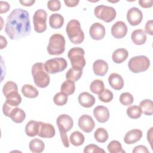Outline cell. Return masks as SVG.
<instances>
[{
    "label": "cell",
    "mask_w": 153,
    "mask_h": 153,
    "mask_svg": "<svg viewBox=\"0 0 153 153\" xmlns=\"http://www.w3.org/2000/svg\"><path fill=\"white\" fill-rule=\"evenodd\" d=\"M142 12L137 7L130 8L127 13V20L131 26H137L142 21Z\"/></svg>",
    "instance_id": "obj_11"
},
{
    "label": "cell",
    "mask_w": 153,
    "mask_h": 153,
    "mask_svg": "<svg viewBox=\"0 0 153 153\" xmlns=\"http://www.w3.org/2000/svg\"><path fill=\"white\" fill-rule=\"evenodd\" d=\"M65 50V37L59 33L52 35L47 48V52L50 55H60Z\"/></svg>",
    "instance_id": "obj_5"
},
{
    "label": "cell",
    "mask_w": 153,
    "mask_h": 153,
    "mask_svg": "<svg viewBox=\"0 0 153 153\" xmlns=\"http://www.w3.org/2000/svg\"><path fill=\"white\" fill-rule=\"evenodd\" d=\"M139 106L143 112L146 115H152L153 114L152 101L151 99H145L140 102Z\"/></svg>",
    "instance_id": "obj_31"
},
{
    "label": "cell",
    "mask_w": 153,
    "mask_h": 153,
    "mask_svg": "<svg viewBox=\"0 0 153 153\" xmlns=\"http://www.w3.org/2000/svg\"><path fill=\"white\" fill-rule=\"evenodd\" d=\"M96 140L99 143H105L108 139V133L106 129L102 127L97 128L94 133Z\"/></svg>",
    "instance_id": "obj_32"
},
{
    "label": "cell",
    "mask_w": 153,
    "mask_h": 153,
    "mask_svg": "<svg viewBox=\"0 0 153 153\" xmlns=\"http://www.w3.org/2000/svg\"><path fill=\"white\" fill-rule=\"evenodd\" d=\"M94 16L105 22L109 23L113 21L117 16V13L112 7L100 5L95 7Z\"/></svg>",
    "instance_id": "obj_8"
},
{
    "label": "cell",
    "mask_w": 153,
    "mask_h": 153,
    "mask_svg": "<svg viewBox=\"0 0 153 153\" xmlns=\"http://www.w3.org/2000/svg\"><path fill=\"white\" fill-rule=\"evenodd\" d=\"M79 127L85 133H90L94 128L95 123L92 117L88 115H82L78 119Z\"/></svg>",
    "instance_id": "obj_12"
},
{
    "label": "cell",
    "mask_w": 153,
    "mask_h": 153,
    "mask_svg": "<svg viewBox=\"0 0 153 153\" xmlns=\"http://www.w3.org/2000/svg\"><path fill=\"white\" fill-rule=\"evenodd\" d=\"M98 97L100 101L105 103H108L113 99L114 95L111 90L104 89L100 94H99Z\"/></svg>",
    "instance_id": "obj_40"
},
{
    "label": "cell",
    "mask_w": 153,
    "mask_h": 153,
    "mask_svg": "<svg viewBox=\"0 0 153 153\" xmlns=\"http://www.w3.org/2000/svg\"><path fill=\"white\" fill-rule=\"evenodd\" d=\"M66 32L70 41L74 44H79L84 39V33L81 29L80 22L75 19L71 20L67 24Z\"/></svg>",
    "instance_id": "obj_4"
},
{
    "label": "cell",
    "mask_w": 153,
    "mask_h": 153,
    "mask_svg": "<svg viewBox=\"0 0 153 153\" xmlns=\"http://www.w3.org/2000/svg\"><path fill=\"white\" fill-rule=\"evenodd\" d=\"M1 49H2L5 48L7 45V41L5 38H4L2 35H1Z\"/></svg>",
    "instance_id": "obj_50"
},
{
    "label": "cell",
    "mask_w": 153,
    "mask_h": 153,
    "mask_svg": "<svg viewBox=\"0 0 153 153\" xmlns=\"http://www.w3.org/2000/svg\"><path fill=\"white\" fill-rule=\"evenodd\" d=\"M150 60L145 56L140 55L131 58L128 63L130 71L137 74L146 71L150 66Z\"/></svg>",
    "instance_id": "obj_6"
},
{
    "label": "cell",
    "mask_w": 153,
    "mask_h": 153,
    "mask_svg": "<svg viewBox=\"0 0 153 153\" xmlns=\"http://www.w3.org/2000/svg\"><path fill=\"white\" fill-rule=\"evenodd\" d=\"M140 7L145 8H150L152 6L153 1L152 0H140L138 2Z\"/></svg>",
    "instance_id": "obj_46"
},
{
    "label": "cell",
    "mask_w": 153,
    "mask_h": 153,
    "mask_svg": "<svg viewBox=\"0 0 153 153\" xmlns=\"http://www.w3.org/2000/svg\"><path fill=\"white\" fill-rule=\"evenodd\" d=\"M108 64L102 59L96 60L93 64V70L96 75L103 76L106 74L108 71Z\"/></svg>",
    "instance_id": "obj_18"
},
{
    "label": "cell",
    "mask_w": 153,
    "mask_h": 153,
    "mask_svg": "<svg viewBox=\"0 0 153 153\" xmlns=\"http://www.w3.org/2000/svg\"><path fill=\"white\" fill-rule=\"evenodd\" d=\"M128 52L125 48H118L112 54V59L115 63H121L128 57Z\"/></svg>",
    "instance_id": "obj_24"
},
{
    "label": "cell",
    "mask_w": 153,
    "mask_h": 153,
    "mask_svg": "<svg viewBox=\"0 0 153 153\" xmlns=\"http://www.w3.org/2000/svg\"><path fill=\"white\" fill-rule=\"evenodd\" d=\"M68 95L62 92H59L54 95L53 97V102L54 104H56L57 106L65 105L68 102Z\"/></svg>",
    "instance_id": "obj_37"
},
{
    "label": "cell",
    "mask_w": 153,
    "mask_h": 153,
    "mask_svg": "<svg viewBox=\"0 0 153 153\" xmlns=\"http://www.w3.org/2000/svg\"><path fill=\"white\" fill-rule=\"evenodd\" d=\"M75 90V82L69 79L65 80L62 84L60 91L62 93L69 96L72 94Z\"/></svg>",
    "instance_id": "obj_30"
},
{
    "label": "cell",
    "mask_w": 153,
    "mask_h": 153,
    "mask_svg": "<svg viewBox=\"0 0 153 153\" xmlns=\"http://www.w3.org/2000/svg\"><path fill=\"white\" fill-rule=\"evenodd\" d=\"M142 131L137 128L129 130L126 133L124 137V142L128 145L133 144L139 140L142 137Z\"/></svg>",
    "instance_id": "obj_17"
},
{
    "label": "cell",
    "mask_w": 153,
    "mask_h": 153,
    "mask_svg": "<svg viewBox=\"0 0 153 153\" xmlns=\"http://www.w3.org/2000/svg\"><path fill=\"white\" fill-rule=\"evenodd\" d=\"M127 30V26L124 22L118 21L112 25L111 27V33L114 38L121 39L126 35Z\"/></svg>",
    "instance_id": "obj_14"
},
{
    "label": "cell",
    "mask_w": 153,
    "mask_h": 153,
    "mask_svg": "<svg viewBox=\"0 0 153 153\" xmlns=\"http://www.w3.org/2000/svg\"><path fill=\"white\" fill-rule=\"evenodd\" d=\"M108 82L110 86L115 90L122 89L124 84L122 76L117 73H112L109 75L108 77Z\"/></svg>",
    "instance_id": "obj_20"
},
{
    "label": "cell",
    "mask_w": 153,
    "mask_h": 153,
    "mask_svg": "<svg viewBox=\"0 0 153 153\" xmlns=\"http://www.w3.org/2000/svg\"><path fill=\"white\" fill-rule=\"evenodd\" d=\"M152 129H153V128L151 127L150 129L147 132V140L150 143V145H151V148H152Z\"/></svg>",
    "instance_id": "obj_49"
},
{
    "label": "cell",
    "mask_w": 153,
    "mask_h": 153,
    "mask_svg": "<svg viewBox=\"0 0 153 153\" xmlns=\"http://www.w3.org/2000/svg\"><path fill=\"white\" fill-rule=\"evenodd\" d=\"M68 66L66 59L62 57H55L47 60L44 63L45 71L50 74H55L64 71Z\"/></svg>",
    "instance_id": "obj_9"
},
{
    "label": "cell",
    "mask_w": 153,
    "mask_h": 153,
    "mask_svg": "<svg viewBox=\"0 0 153 153\" xmlns=\"http://www.w3.org/2000/svg\"><path fill=\"white\" fill-rule=\"evenodd\" d=\"M146 34L142 29H136L132 32L131 39L133 42L136 45H143L146 41Z\"/></svg>",
    "instance_id": "obj_22"
},
{
    "label": "cell",
    "mask_w": 153,
    "mask_h": 153,
    "mask_svg": "<svg viewBox=\"0 0 153 153\" xmlns=\"http://www.w3.org/2000/svg\"><path fill=\"white\" fill-rule=\"evenodd\" d=\"M93 115L97 121L100 123H104L109 118V111L108 109L102 105L96 106L93 109Z\"/></svg>",
    "instance_id": "obj_15"
},
{
    "label": "cell",
    "mask_w": 153,
    "mask_h": 153,
    "mask_svg": "<svg viewBox=\"0 0 153 153\" xmlns=\"http://www.w3.org/2000/svg\"><path fill=\"white\" fill-rule=\"evenodd\" d=\"M22 93L25 97L31 99L36 97L39 94L38 90L30 84L23 85L22 88Z\"/></svg>",
    "instance_id": "obj_28"
},
{
    "label": "cell",
    "mask_w": 153,
    "mask_h": 153,
    "mask_svg": "<svg viewBox=\"0 0 153 153\" xmlns=\"http://www.w3.org/2000/svg\"><path fill=\"white\" fill-rule=\"evenodd\" d=\"M120 103L124 106H128L133 103L134 99L131 94L128 92L123 93L119 98Z\"/></svg>",
    "instance_id": "obj_39"
},
{
    "label": "cell",
    "mask_w": 153,
    "mask_h": 153,
    "mask_svg": "<svg viewBox=\"0 0 153 153\" xmlns=\"http://www.w3.org/2000/svg\"><path fill=\"white\" fill-rule=\"evenodd\" d=\"M90 89L91 91L94 94H100L104 88V83L102 80L94 79L90 84Z\"/></svg>",
    "instance_id": "obj_36"
},
{
    "label": "cell",
    "mask_w": 153,
    "mask_h": 153,
    "mask_svg": "<svg viewBox=\"0 0 153 153\" xmlns=\"http://www.w3.org/2000/svg\"><path fill=\"white\" fill-rule=\"evenodd\" d=\"M5 103L11 108L17 107L22 102V97L18 91H13L10 93L5 96Z\"/></svg>",
    "instance_id": "obj_21"
},
{
    "label": "cell",
    "mask_w": 153,
    "mask_h": 153,
    "mask_svg": "<svg viewBox=\"0 0 153 153\" xmlns=\"http://www.w3.org/2000/svg\"><path fill=\"white\" fill-rule=\"evenodd\" d=\"M79 1V0H65L64 2L65 5L69 7H74L76 6Z\"/></svg>",
    "instance_id": "obj_47"
},
{
    "label": "cell",
    "mask_w": 153,
    "mask_h": 153,
    "mask_svg": "<svg viewBox=\"0 0 153 153\" xmlns=\"http://www.w3.org/2000/svg\"><path fill=\"white\" fill-rule=\"evenodd\" d=\"M47 7L51 11H59L61 8V3L59 0H50L47 2Z\"/></svg>",
    "instance_id": "obj_42"
},
{
    "label": "cell",
    "mask_w": 153,
    "mask_h": 153,
    "mask_svg": "<svg viewBox=\"0 0 153 153\" xmlns=\"http://www.w3.org/2000/svg\"><path fill=\"white\" fill-rule=\"evenodd\" d=\"M19 2L22 5H23L24 6L30 7V6H32L35 3V1H34V0H23V1L20 0Z\"/></svg>",
    "instance_id": "obj_48"
},
{
    "label": "cell",
    "mask_w": 153,
    "mask_h": 153,
    "mask_svg": "<svg viewBox=\"0 0 153 153\" xmlns=\"http://www.w3.org/2000/svg\"><path fill=\"white\" fill-rule=\"evenodd\" d=\"M108 150L111 153H124L121 143L118 140H112L107 146Z\"/></svg>",
    "instance_id": "obj_35"
},
{
    "label": "cell",
    "mask_w": 153,
    "mask_h": 153,
    "mask_svg": "<svg viewBox=\"0 0 153 153\" xmlns=\"http://www.w3.org/2000/svg\"><path fill=\"white\" fill-rule=\"evenodd\" d=\"M13 91H18V87L16 83H15L13 81H7L3 87L2 88V92L4 95L5 96L10 93L13 92Z\"/></svg>",
    "instance_id": "obj_38"
},
{
    "label": "cell",
    "mask_w": 153,
    "mask_h": 153,
    "mask_svg": "<svg viewBox=\"0 0 153 153\" xmlns=\"http://www.w3.org/2000/svg\"><path fill=\"white\" fill-rule=\"evenodd\" d=\"M83 152L84 153H105V151L102 148H99L97 145L94 144H90L87 145L84 149Z\"/></svg>",
    "instance_id": "obj_41"
},
{
    "label": "cell",
    "mask_w": 153,
    "mask_h": 153,
    "mask_svg": "<svg viewBox=\"0 0 153 153\" xmlns=\"http://www.w3.org/2000/svg\"><path fill=\"white\" fill-rule=\"evenodd\" d=\"M10 8V5L7 2L0 1V13H5L9 11Z\"/></svg>",
    "instance_id": "obj_44"
},
{
    "label": "cell",
    "mask_w": 153,
    "mask_h": 153,
    "mask_svg": "<svg viewBox=\"0 0 153 153\" xmlns=\"http://www.w3.org/2000/svg\"><path fill=\"white\" fill-rule=\"evenodd\" d=\"M84 136L79 131H74L71 134L69 137V140L71 143L75 146L82 145L84 142Z\"/></svg>",
    "instance_id": "obj_29"
},
{
    "label": "cell",
    "mask_w": 153,
    "mask_h": 153,
    "mask_svg": "<svg viewBox=\"0 0 153 153\" xmlns=\"http://www.w3.org/2000/svg\"><path fill=\"white\" fill-rule=\"evenodd\" d=\"M145 32L150 35H153V21L152 20H149L147 21L145 26Z\"/></svg>",
    "instance_id": "obj_43"
},
{
    "label": "cell",
    "mask_w": 153,
    "mask_h": 153,
    "mask_svg": "<svg viewBox=\"0 0 153 153\" xmlns=\"http://www.w3.org/2000/svg\"><path fill=\"white\" fill-rule=\"evenodd\" d=\"M56 124L58 127L62 142L65 147L69 146V142L66 133L72 129L74 126V121L71 117L66 114L60 115L57 120Z\"/></svg>",
    "instance_id": "obj_3"
},
{
    "label": "cell",
    "mask_w": 153,
    "mask_h": 153,
    "mask_svg": "<svg viewBox=\"0 0 153 153\" xmlns=\"http://www.w3.org/2000/svg\"><path fill=\"white\" fill-rule=\"evenodd\" d=\"M47 13L42 9L37 10L33 16L34 30L37 33H42L47 29Z\"/></svg>",
    "instance_id": "obj_10"
},
{
    "label": "cell",
    "mask_w": 153,
    "mask_h": 153,
    "mask_svg": "<svg viewBox=\"0 0 153 153\" xmlns=\"http://www.w3.org/2000/svg\"><path fill=\"white\" fill-rule=\"evenodd\" d=\"M149 153V151L147 148L144 145H138L136 146L133 150V153Z\"/></svg>",
    "instance_id": "obj_45"
},
{
    "label": "cell",
    "mask_w": 153,
    "mask_h": 153,
    "mask_svg": "<svg viewBox=\"0 0 153 153\" xmlns=\"http://www.w3.org/2000/svg\"><path fill=\"white\" fill-rule=\"evenodd\" d=\"M127 115L131 119H137L140 117L142 115V110L139 106L133 105L129 106L127 109Z\"/></svg>",
    "instance_id": "obj_34"
},
{
    "label": "cell",
    "mask_w": 153,
    "mask_h": 153,
    "mask_svg": "<svg viewBox=\"0 0 153 153\" xmlns=\"http://www.w3.org/2000/svg\"><path fill=\"white\" fill-rule=\"evenodd\" d=\"M82 74V69L71 68L66 72V79H69L75 82L81 78Z\"/></svg>",
    "instance_id": "obj_33"
},
{
    "label": "cell",
    "mask_w": 153,
    "mask_h": 153,
    "mask_svg": "<svg viewBox=\"0 0 153 153\" xmlns=\"http://www.w3.org/2000/svg\"><path fill=\"white\" fill-rule=\"evenodd\" d=\"M84 50L81 47H73L68 53V57L72 68L82 69L86 63L84 58Z\"/></svg>",
    "instance_id": "obj_7"
},
{
    "label": "cell",
    "mask_w": 153,
    "mask_h": 153,
    "mask_svg": "<svg viewBox=\"0 0 153 153\" xmlns=\"http://www.w3.org/2000/svg\"><path fill=\"white\" fill-rule=\"evenodd\" d=\"M78 100L82 106L87 108L93 106L96 102L94 97L88 92L80 93L78 96Z\"/></svg>",
    "instance_id": "obj_19"
},
{
    "label": "cell",
    "mask_w": 153,
    "mask_h": 153,
    "mask_svg": "<svg viewBox=\"0 0 153 153\" xmlns=\"http://www.w3.org/2000/svg\"><path fill=\"white\" fill-rule=\"evenodd\" d=\"M5 32L12 40L28 36L31 32L29 13L22 8L13 10L7 18Z\"/></svg>",
    "instance_id": "obj_1"
},
{
    "label": "cell",
    "mask_w": 153,
    "mask_h": 153,
    "mask_svg": "<svg viewBox=\"0 0 153 153\" xmlns=\"http://www.w3.org/2000/svg\"><path fill=\"white\" fill-rule=\"evenodd\" d=\"M89 33L93 39L97 41L103 39L105 36V27L100 23H94L90 27Z\"/></svg>",
    "instance_id": "obj_13"
},
{
    "label": "cell",
    "mask_w": 153,
    "mask_h": 153,
    "mask_svg": "<svg viewBox=\"0 0 153 153\" xmlns=\"http://www.w3.org/2000/svg\"><path fill=\"white\" fill-rule=\"evenodd\" d=\"M29 148L32 152L41 153L44 150L45 144L42 140L35 138L30 141Z\"/></svg>",
    "instance_id": "obj_27"
},
{
    "label": "cell",
    "mask_w": 153,
    "mask_h": 153,
    "mask_svg": "<svg viewBox=\"0 0 153 153\" xmlns=\"http://www.w3.org/2000/svg\"><path fill=\"white\" fill-rule=\"evenodd\" d=\"M35 84L39 88L47 87L50 81L48 73L45 71L44 64L41 62L35 63L31 70Z\"/></svg>",
    "instance_id": "obj_2"
},
{
    "label": "cell",
    "mask_w": 153,
    "mask_h": 153,
    "mask_svg": "<svg viewBox=\"0 0 153 153\" xmlns=\"http://www.w3.org/2000/svg\"><path fill=\"white\" fill-rule=\"evenodd\" d=\"M10 118L16 123H21L26 118V113L22 109L16 107L11 112Z\"/></svg>",
    "instance_id": "obj_26"
},
{
    "label": "cell",
    "mask_w": 153,
    "mask_h": 153,
    "mask_svg": "<svg viewBox=\"0 0 153 153\" xmlns=\"http://www.w3.org/2000/svg\"><path fill=\"white\" fill-rule=\"evenodd\" d=\"M64 23L63 17L59 13L52 14L49 17V25L53 29H60Z\"/></svg>",
    "instance_id": "obj_25"
},
{
    "label": "cell",
    "mask_w": 153,
    "mask_h": 153,
    "mask_svg": "<svg viewBox=\"0 0 153 153\" xmlns=\"http://www.w3.org/2000/svg\"><path fill=\"white\" fill-rule=\"evenodd\" d=\"M41 121L31 120L25 126V133L27 136L34 137L38 135Z\"/></svg>",
    "instance_id": "obj_23"
},
{
    "label": "cell",
    "mask_w": 153,
    "mask_h": 153,
    "mask_svg": "<svg viewBox=\"0 0 153 153\" xmlns=\"http://www.w3.org/2000/svg\"><path fill=\"white\" fill-rule=\"evenodd\" d=\"M56 133L54 126L46 123L41 122L38 136L42 138H51L54 136Z\"/></svg>",
    "instance_id": "obj_16"
}]
</instances>
